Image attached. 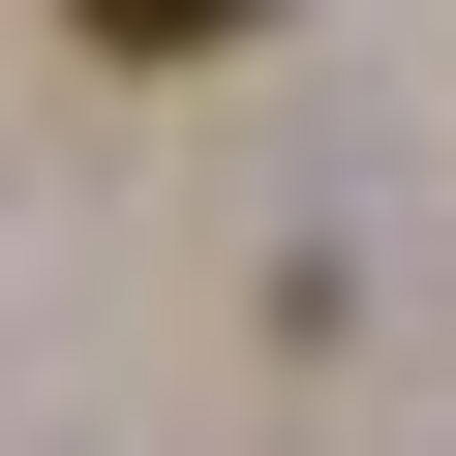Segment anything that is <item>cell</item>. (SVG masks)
Segmentation results:
<instances>
[{
  "label": "cell",
  "mask_w": 456,
  "mask_h": 456,
  "mask_svg": "<svg viewBox=\"0 0 456 456\" xmlns=\"http://www.w3.org/2000/svg\"><path fill=\"white\" fill-rule=\"evenodd\" d=\"M92 61H213V31H274V0H61Z\"/></svg>",
  "instance_id": "6da1fadb"
}]
</instances>
